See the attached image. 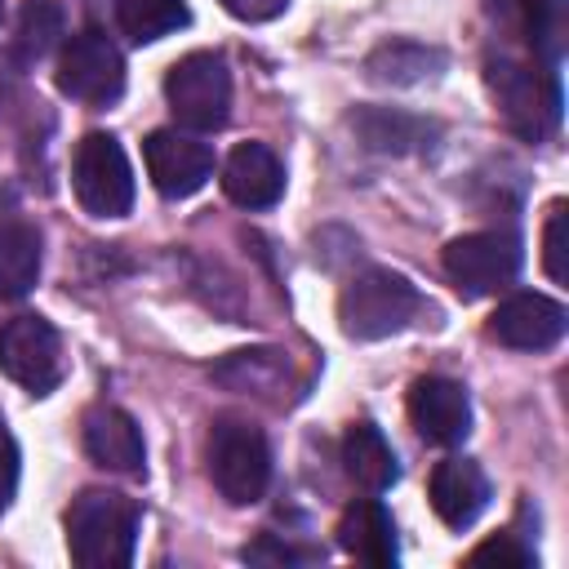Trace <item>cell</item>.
<instances>
[{"label":"cell","mask_w":569,"mask_h":569,"mask_svg":"<svg viewBox=\"0 0 569 569\" xmlns=\"http://www.w3.org/2000/svg\"><path fill=\"white\" fill-rule=\"evenodd\" d=\"M138 547V507L116 489H84L67 507V551L80 569H124Z\"/></svg>","instance_id":"1"},{"label":"cell","mask_w":569,"mask_h":569,"mask_svg":"<svg viewBox=\"0 0 569 569\" xmlns=\"http://www.w3.org/2000/svg\"><path fill=\"white\" fill-rule=\"evenodd\" d=\"M485 80H489V93L507 120L511 133L538 142L556 129L560 120V76L551 71V62L542 58H489L485 62Z\"/></svg>","instance_id":"2"},{"label":"cell","mask_w":569,"mask_h":569,"mask_svg":"<svg viewBox=\"0 0 569 569\" xmlns=\"http://www.w3.org/2000/svg\"><path fill=\"white\" fill-rule=\"evenodd\" d=\"M422 311V293L396 276V271H360L342 298H338V320H342V333L347 338H360V342H373V338H391L400 333L413 316Z\"/></svg>","instance_id":"3"},{"label":"cell","mask_w":569,"mask_h":569,"mask_svg":"<svg viewBox=\"0 0 569 569\" xmlns=\"http://www.w3.org/2000/svg\"><path fill=\"white\" fill-rule=\"evenodd\" d=\"M209 476L227 502L236 507L258 502L271 480L267 436L244 418H218L209 431Z\"/></svg>","instance_id":"4"},{"label":"cell","mask_w":569,"mask_h":569,"mask_svg":"<svg viewBox=\"0 0 569 569\" xmlns=\"http://www.w3.org/2000/svg\"><path fill=\"white\" fill-rule=\"evenodd\" d=\"M164 98H169V111L178 116V124L200 129V133L222 129L231 116V71L218 53L196 49L169 67Z\"/></svg>","instance_id":"5"},{"label":"cell","mask_w":569,"mask_h":569,"mask_svg":"<svg viewBox=\"0 0 569 569\" xmlns=\"http://www.w3.org/2000/svg\"><path fill=\"white\" fill-rule=\"evenodd\" d=\"M71 187L84 213L93 218H124L133 209V169L124 147L111 133H89L71 160Z\"/></svg>","instance_id":"6"},{"label":"cell","mask_w":569,"mask_h":569,"mask_svg":"<svg viewBox=\"0 0 569 569\" xmlns=\"http://www.w3.org/2000/svg\"><path fill=\"white\" fill-rule=\"evenodd\" d=\"M58 89L67 98L84 102V107L116 102L124 93V58H120V49L93 27L76 31L62 44V58H58Z\"/></svg>","instance_id":"7"},{"label":"cell","mask_w":569,"mask_h":569,"mask_svg":"<svg viewBox=\"0 0 569 569\" xmlns=\"http://www.w3.org/2000/svg\"><path fill=\"white\" fill-rule=\"evenodd\" d=\"M445 271L467 298L498 293L520 271V240L511 231H471L445 244Z\"/></svg>","instance_id":"8"},{"label":"cell","mask_w":569,"mask_h":569,"mask_svg":"<svg viewBox=\"0 0 569 569\" xmlns=\"http://www.w3.org/2000/svg\"><path fill=\"white\" fill-rule=\"evenodd\" d=\"M0 373L27 387L31 396H49L62 382V342L58 329L40 316H18L0 325Z\"/></svg>","instance_id":"9"},{"label":"cell","mask_w":569,"mask_h":569,"mask_svg":"<svg viewBox=\"0 0 569 569\" xmlns=\"http://www.w3.org/2000/svg\"><path fill=\"white\" fill-rule=\"evenodd\" d=\"M142 160H147V173H151L156 191L169 196V200L196 196L213 178V151H209V142H200V138H191L182 129H156L142 142Z\"/></svg>","instance_id":"10"},{"label":"cell","mask_w":569,"mask_h":569,"mask_svg":"<svg viewBox=\"0 0 569 569\" xmlns=\"http://www.w3.org/2000/svg\"><path fill=\"white\" fill-rule=\"evenodd\" d=\"M565 307L547 293H511L507 302H498V311L489 316V338H498L502 347L516 351H547L565 338Z\"/></svg>","instance_id":"11"},{"label":"cell","mask_w":569,"mask_h":569,"mask_svg":"<svg viewBox=\"0 0 569 569\" xmlns=\"http://www.w3.org/2000/svg\"><path fill=\"white\" fill-rule=\"evenodd\" d=\"M409 418L422 440L431 445H458L471 431V400L462 382L453 378H418L409 387Z\"/></svg>","instance_id":"12"},{"label":"cell","mask_w":569,"mask_h":569,"mask_svg":"<svg viewBox=\"0 0 569 569\" xmlns=\"http://www.w3.org/2000/svg\"><path fill=\"white\" fill-rule=\"evenodd\" d=\"M80 440H84V453H89L98 467L120 471V476H138V471H142V458H147L142 431H138V422H133L124 409H116V405H93V409L84 413V422H80Z\"/></svg>","instance_id":"13"},{"label":"cell","mask_w":569,"mask_h":569,"mask_svg":"<svg viewBox=\"0 0 569 569\" xmlns=\"http://www.w3.org/2000/svg\"><path fill=\"white\" fill-rule=\"evenodd\" d=\"M427 498H431V511L449 529H467L489 507V480L471 458H445L431 467Z\"/></svg>","instance_id":"14"},{"label":"cell","mask_w":569,"mask_h":569,"mask_svg":"<svg viewBox=\"0 0 569 569\" xmlns=\"http://www.w3.org/2000/svg\"><path fill=\"white\" fill-rule=\"evenodd\" d=\"M485 9L493 13L502 31L525 40L533 58L556 67L565 49V0H485Z\"/></svg>","instance_id":"15"},{"label":"cell","mask_w":569,"mask_h":569,"mask_svg":"<svg viewBox=\"0 0 569 569\" xmlns=\"http://www.w3.org/2000/svg\"><path fill=\"white\" fill-rule=\"evenodd\" d=\"M222 191L240 209H267L284 196V169L271 147L262 142H240L227 164H222Z\"/></svg>","instance_id":"16"},{"label":"cell","mask_w":569,"mask_h":569,"mask_svg":"<svg viewBox=\"0 0 569 569\" xmlns=\"http://www.w3.org/2000/svg\"><path fill=\"white\" fill-rule=\"evenodd\" d=\"M338 547H342L351 560L369 565V569L396 565L400 547H396V525H391L387 507L373 502V498L351 502V507L342 511V520H338Z\"/></svg>","instance_id":"17"},{"label":"cell","mask_w":569,"mask_h":569,"mask_svg":"<svg viewBox=\"0 0 569 569\" xmlns=\"http://www.w3.org/2000/svg\"><path fill=\"white\" fill-rule=\"evenodd\" d=\"M342 467H347V476H351L360 489H369V493L391 489L396 476H400L396 453H391L387 436H382L373 422H356V427L342 436Z\"/></svg>","instance_id":"18"},{"label":"cell","mask_w":569,"mask_h":569,"mask_svg":"<svg viewBox=\"0 0 569 569\" xmlns=\"http://www.w3.org/2000/svg\"><path fill=\"white\" fill-rule=\"evenodd\" d=\"M40 280V231L13 222L0 231V298H27Z\"/></svg>","instance_id":"19"},{"label":"cell","mask_w":569,"mask_h":569,"mask_svg":"<svg viewBox=\"0 0 569 569\" xmlns=\"http://www.w3.org/2000/svg\"><path fill=\"white\" fill-rule=\"evenodd\" d=\"M351 124L365 138V147L391 151V156H405V151H413L431 138V124H422L413 116H400V111H387V107H365Z\"/></svg>","instance_id":"20"},{"label":"cell","mask_w":569,"mask_h":569,"mask_svg":"<svg viewBox=\"0 0 569 569\" xmlns=\"http://www.w3.org/2000/svg\"><path fill=\"white\" fill-rule=\"evenodd\" d=\"M187 4L182 0H120L116 4V22L133 44H151L164 40L169 31L187 27Z\"/></svg>","instance_id":"21"},{"label":"cell","mask_w":569,"mask_h":569,"mask_svg":"<svg viewBox=\"0 0 569 569\" xmlns=\"http://www.w3.org/2000/svg\"><path fill=\"white\" fill-rule=\"evenodd\" d=\"M62 36V9L53 0H27L18 13V58L40 62Z\"/></svg>","instance_id":"22"},{"label":"cell","mask_w":569,"mask_h":569,"mask_svg":"<svg viewBox=\"0 0 569 569\" xmlns=\"http://www.w3.org/2000/svg\"><path fill=\"white\" fill-rule=\"evenodd\" d=\"M440 62V53L422 49V44H387L369 58V76L373 80H391V84H413L422 76H431V67Z\"/></svg>","instance_id":"23"},{"label":"cell","mask_w":569,"mask_h":569,"mask_svg":"<svg viewBox=\"0 0 569 569\" xmlns=\"http://www.w3.org/2000/svg\"><path fill=\"white\" fill-rule=\"evenodd\" d=\"M565 200H556L551 209H547V227H542V267H547V276L556 280V284H565L569 280V267H565Z\"/></svg>","instance_id":"24"},{"label":"cell","mask_w":569,"mask_h":569,"mask_svg":"<svg viewBox=\"0 0 569 569\" xmlns=\"http://www.w3.org/2000/svg\"><path fill=\"white\" fill-rule=\"evenodd\" d=\"M467 560H471V565H507V569H529V565H533V551H529L525 542H516L511 533H498V538L480 542V547H476Z\"/></svg>","instance_id":"25"},{"label":"cell","mask_w":569,"mask_h":569,"mask_svg":"<svg viewBox=\"0 0 569 569\" xmlns=\"http://www.w3.org/2000/svg\"><path fill=\"white\" fill-rule=\"evenodd\" d=\"M244 560L249 565H302V560H311L307 551H293L289 542H276L271 533H262L253 547H244Z\"/></svg>","instance_id":"26"},{"label":"cell","mask_w":569,"mask_h":569,"mask_svg":"<svg viewBox=\"0 0 569 569\" xmlns=\"http://www.w3.org/2000/svg\"><path fill=\"white\" fill-rule=\"evenodd\" d=\"M13 489H18V445H13V436H9V427L0 418V516H4V507L13 498Z\"/></svg>","instance_id":"27"},{"label":"cell","mask_w":569,"mask_h":569,"mask_svg":"<svg viewBox=\"0 0 569 569\" xmlns=\"http://www.w3.org/2000/svg\"><path fill=\"white\" fill-rule=\"evenodd\" d=\"M231 18H240V22H267V18H276V13H284V4L289 0H218Z\"/></svg>","instance_id":"28"},{"label":"cell","mask_w":569,"mask_h":569,"mask_svg":"<svg viewBox=\"0 0 569 569\" xmlns=\"http://www.w3.org/2000/svg\"><path fill=\"white\" fill-rule=\"evenodd\" d=\"M9 204H13V196H9V191H4V187H0V213H4V209H9Z\"/></svg>","instance_id":"29"}]
</instances>
